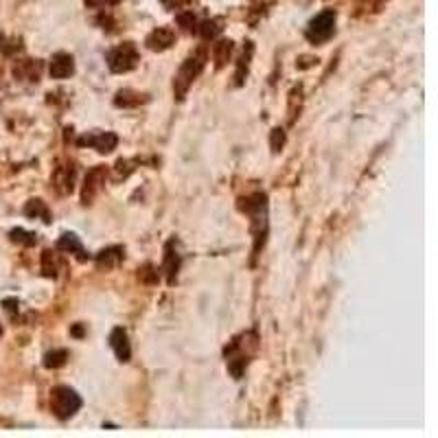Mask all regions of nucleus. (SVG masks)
I'll use <instances>...</instances> for the list:
<instances>
[{
	"instance_id": "f257e3e1",
	"label": "nucleus",
	"mask_w": 438,
	"mask_h": 438,
	"mask_svg": "<svg viewBox=\"0 0 438 438\" xmlns=\"http://www.w3.org/2000/svg\"><path fill=\"white\" fill-rule=\"evenodd\" d=\"M204 66H206V51L204 49H197L180 66V71H178V75L174 79V95H176L178 101H182L186 97V92H189V88H191V83L200 77Z\"/></svg>"
},
{
	"instance_id": "f03ea898",
	"label": "nucleus",
	"mask_w": 438,
	"mask_h": 438,
	"mask_svg": "<svg viewBox=\"0 0 438 438\" xmlns=\"http://www.w3.org/2000/svg\"><path fill=\"white\" fill-rule=\"evenodd\" d=\"M81 408V397L68 386H57L51 390V410L57 419L66 421Z\"/></svg>"
},
{
	"instance_id": "7ed1b4c3",
	"label": "nucleus",
	"mask_w": 438,
	"mask_h": 438,
	"mask_svg": "<svg viewBox=\"0 0 438 438\" xmlns=\"http://www.w3.org/2000/svg\"><path fill=\"white\" fill-rule=\"evenodd\" d=\"M333 33H336V11L327 9L311 20L305 35L311 44H324L327 39H331Z\"/></svg>"
},
{
	"instance_id": "20e7f679",
	"label": "nucleus",
	"mask_w": 438,
	"mask_h": 438,
	"mask_svg": "<svg viewBox=\"0 0 438 438\" xmlns=\"http://www.w3.org/2000/svg\"><path fill=\"white\" fill-rule=\"evenodd\" d=\"M138 59H140V55H138L136 47L132 44V42H125V44H121L108 53V66L112 73H130L138 66Z\"/></svg>"
},
{
	"instance_id": "39448f33",
	"label": "nucleus",
	"mask_w": 438,
	"mask_h": 438,
	"mask_svg": "<svg viewBox=\"0 0 438 438\" xmlns=\"http://www.w3.org/2000/svg\"><path fill=\"white\" fill-rule=\"evenodd\" d=\"M77 142L81 145V147L97 150L99 154H110V152L116 150L118 138L112 132H88V134H83Z\"/></svg>"
},
{
	"instance_id": "423d86ee",
	"label": "nucleus",
	"mask_w": 438,
	"mask_h": 438,
	"mask_svg": "<svg viewBox=\"0 0 438 438\" xmlns=\"http://www.w3.org/2000/svg\"><path fill=\"white\" fill-rule=\"evenodd\" d=\"M106 176H108L106 166H95V169L88 171L86 180H83V189H81L83 204H90L97 197V193L103 189V184H106Z\"/></svg>"
},
{
	"instance_id": "0eeeda50",
	"label": "nucleus",
	"mask_w": 438,
	"mask_h": 438,
	"mask_svg": "<svg viewBox=\"0 0 438 438\" xmlns=\"http://www.w3.org/2000/svg\"><path fill=\"white\" fill-rule=\"evenodd\" d=\"M174 42H176V33H174V29H169V27H158V29H154L150 35H147V39H145V44H147V49L150 51H166V49H171L174 47Z\"/></svg>"
},
{
	"instance_id": "6e6552de",
	"label": "nucleus",
	"mask_w": 438,
	"mask_h": 438,
	"mask_svg": "<svg viewBox=\"0 0 438 438\" xmlns=\"http://www.w3.org/2000/svg\"><path fill=\"white\" fill-rule=\"evenodd\" d=\"M51 77L53 79H68L75 73V59L68 53H55L51 59Z\"/></svg>"
},
{
	"instance_id": "1a4fd4ad",
	"label": "nucleus",
	"mask_w": 438,
	"mask_h": 438,
	"mask_svg": "<svg viewBox=\"0 0 438 438\" xmlns=\"http://www.w3.org/2000/svg\"><path fill=\"white\" fill-rule=\"evenodd\" d=\"M110 346H112L114 355L121 362H130V358H132V346H130V340H128V333H125V329L116 327L110 333Z\"/></svg>"
},
{
	"instance_id": "9d476101",
	"label": "nucleus",
	"mask_w": 438,
	"mask_h": 438,
	"mask_svg": "<svg viewBox=\"0 0 438 438\" xmlns=\"http://www.w3.org/2000/svg\"><path fill=\"white\" fill-rule=\"evenodd\" d=\"M147 101H150L147 95H140V92H134V90H118L116 97H114V106L116 108H138Z\"/></svg>"
},
{
	"instance_id": "9b49d317",
	"label": "nucleus",
	"mask_w": 438,
	"mask_h": 438,
	"mask_svg": "<svg viewBox=\"0 0 438 438\" xmlns=\"http://www.w3.org/2000/svg\"><path fill=\"white\" fill-rule=\"evenodd\" d=\"M57 248H59V250H64V253L77 255V259H79V261H86V259H88V255H86V250H83V245H81L79 237H77V235H73V233H64V235H61V239H59Z\"/></svg>"
},
{
	"instance_id": "f8f14e48",
	"label": "nucleus",
	"mask_w": 438,
	"mask_h": 438,
	"mask_svg": "<svg viewBox=\"0 0 438 438\" xmlns=\"http://www.w3.org/2000/svg\"><path fill=\"white\" fill-rule=\"evenodd\" d=\"M53 182H55V186H57L61 193H71L73 191V184H75V169H73V164L71 166H57V171L53 176Z\"/></svg>"
},
{
	"instance_id": "ddd939ff",
	"label": "nucleus",
	"mask_w": 438,
	"mask_h": 438,
	"mask_svg": "<svg viewBox=\"0 0 438 438\" xmlns=\"http://www.w3.org/2000/svg\"><path fill=\"white\" fill-rule=\"evenodd\" d=\"M233 39H217L213 44V59H215V66L217 68H224L228 64V59L233 55Z\"/></svg>"
},
{
	"instance_id": "4468645a",
	"label": "nucleus",
	"mask_w": 438,
	"mask_h": 438,
	"mask_svg": "<svg viewBox=\"0 0 438 438\" xmlns=\"http://www.w3.org/2000/svg\"><path fill=\"white\" fill-rule=\"evenodd\" d=\"M121 261H123V248H108V250H101V253L97 255L99 269H112Z\"/></svg>"
},
{
	"instance_id": "2eb2a0df",
	"label": "nucleus",
	"mask_w": 438,
	"mask_h": 438,
	"mask_svg": "<svg viewBox=\"0 0 438 438\" xmlns=\"http://www.w3.org/2000/svg\"><path fill=\"white\" fill-rule=\"evenodd\" d=\"M25 213L29 217H39L44 224H51V213H49V206L42 202V200H31L27 206H25Z\"/></svg>"
},
{
	"instance_id": "dca6fc26",
	"label": "nucleus",
	"mask_w": 438,
	"mask_h": 438,
	"mask_svg": "<svg viewBox=\"0 0 438 438\" xmlns=\"http://www.w3.org/2000/svg\"><path fill=\"white\" fill-rule=\"evenodd\" d=\"M180 269V257L171 253V245H166V257H164V272L169 274V283L176 281V274Z\"/></svg>"
},
{
	"instance_id": "f3484780",
	"label": "nucleus",
	"mask_w": 438,
	"mask_h": 438,
	"mask_svg": "<svg viewBox=\"0 0 438 438\" xmlns=\"http://www.w3.org/2000/svg\"><path fill=\"white\" fill-rule=\"evenodd\" d=\"M66 360H68V351H64V348H55V351L47 353L44 366H47V368H61V366L66 364Z\"/></svg>"
},
{
	"instance_id": "a211bd4d",
	"label": "nucleus",
	"mask_w": 438,
	"mask_h": 438,
	"mask_svg": "<svg viewBox=\"0 0 438 438\" xmlns=\"http://www.w3.org/2000/svg\"><path fill=\"white\" fill-rule=\"evenodd\" d=\"M42 272L44 276H57V257L51 250H44V255H42Z\"/></svg>"
},
{
	"instance_id": "6ab92c4d",
	"label": "nucleus",
	"mask_w": 438,
	"mask_h": 438,
	"mask_svg": "<svg viewBox=\"0 0 438 438\" xmlns=\"http://www.w3.org/2000/svg\"><path fill=\"white\" fill-rule=\"evenodd\" d=\"M221 23L219 20H206V23H202L200 25V33H202V37L204 39H213V37H217L219 33H221Z\"/></svg>"
},
{
	"instance_id": "aec40b11",
	"label": "nucleus",
	"mask_w": 438,
	"mask_h": 438,
	"mask_svg": "<svg viewBox=\"0 0 438 438\" xmlns=\"http://www.w3.org/2000/svg\"><path fill=\"white\" fill-rule=\"evenodd\" d=\"M11 239L20 241V243H27V245H33L37 241V235L27 233V231H23V228H16V231H11Z\"/></svg>"
},
{
	"instance_id": "412c9836",
	"label": "nucleus",
	"mask_w": 438,
	"mask_h": 438,
	"mask_svg": "<svg viewBox=\"0 0 438 438\" xmlns=\"http://www.w3.org/2000/svg\"><path fill=\"white\" fill-rule=\"evenodd\" d=\"M178 23H180V27H182L184 31L193 33V31H195V25H197V20H195L193 11H186V13H180V16H178Z\"/></svg>"
},
{
	"instance_id": "4be33fe9",
	"label": "nucleus",
	"mask_w": 438,
	"mask_h": 438,
	"mask_svg": "<svg viewBox=\"0 0 438 438\" xmlns=\"http://www.w3.org/2000/svg\"><path fill=\"white\" fill-rule=\"evenodd\" d=\"M86 7H92V9H106V7H114L118 5L121 0H83Z\"/></svg>"
},
{
	"instance_id": "5701e85b",
	"label": "nucleus",
	"mask_w": 438,
	"mask_h": 438,
	"mask_svg": "<svg viewBox=\"0 0 438 438\" xmlns=\"http://www.w3.org/2000/svg\"><path fill=\"white\" fill-rule=\"evenodd\" d=\"M283 145H285V132L281 128L272 130V152H281Z\"/></svg>"
},
{
	"instance_id": "b1692460",
	"label": "nucleus",
	"mask_w": 438,
	"mask_h": 438,
	"mask_svg": "<svg viewBox=\"0 0 438 438\" xmlns=\"http://www.w3.org/2000/svg\"><path fill=\"white\" fill-rule=\"evenodd\" d=\"M0 42H3V37H0Z\"/></svg>"
},
{
	"instance_id": "393cba45",
	"label": "nucleus",
	"mask_w": 438,
	"mask_h": 438,
	"mask_svg": "<svg viewBox=\"0 0 438 438\" xmlns=\"http://www.w3.org/2000/svg\"><path fill=\"white\" fill-rule=\"evenodd\" d=\"M0 333H3V331H0Z\"/></svg>"
}]
</instances>
